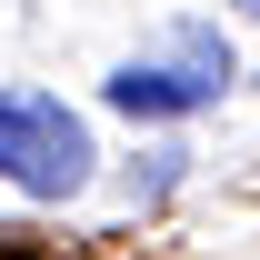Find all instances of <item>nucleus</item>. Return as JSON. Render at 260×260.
Returning <instances> with one entry per match:
<instances>
[{
	"label": "nucleus",
	"instance_id": "obj_3",
	"mask_svg": "<svg viewBox=\"0 0 260 260\" xmlns=\"http://www.w3.org/2000/svg\"><path fill=\"white\" fill-rule=\"evenodd\" d=\"M240 10H260V0H240Z\"/></svg>",
	"mask_w": 260,
	"mask_h": 260
},
{
	"label": "nucleus",
	"instance_id": "obj_2",
	"mask_svg": "<svg viewBox=\"0 0 260 260\" xmlns=\"http://www.w3.org/2000/svg\"><path fill=\"white\" fill-rule=\"evenodd\" d=\"M230 80L220 70H150L130 60L120 80H110V110H130V120H170V110H200V100H220Z\"/></svg>",
	"mask_w": 260,
	"mask_h": 260
},
{
	"label": "nucleus",
	"instance_id": "obj_1",
	"mask_svg": "<svg viewBox=\"0 0 260 260\" xmlns=\"http://www.w3.org/2000/svg\"><path fill=\"white\" fill-rule=\"evenodd\" d=\"M0 180H20L30 200H70L90 180V130L50 90H0Z\"/></svg>",
	"mask_w": 260,
	"mask_h": 260
}]
</instances>
